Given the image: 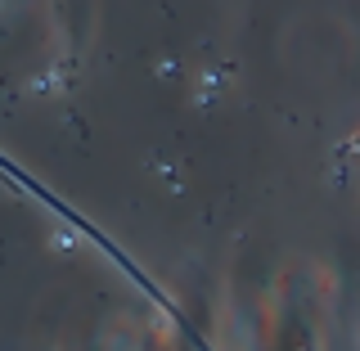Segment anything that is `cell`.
<instances>
[{
  "mask_svg": "<svg viewBox=\"0 0 360 351\" xmlns=\"http://www.w3.org/2000/svg\"><path fill=\"white\" fill-rule=\"evenodd\" d=\"M352 149H360V140H356V144H352Z\"/></svg>",
  "mask_w": 360,
  "mask_h": 351,
  "instance_id": "6da1fadb",
  "label": "cell"
}]
</instances>
